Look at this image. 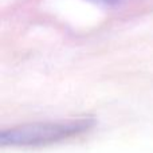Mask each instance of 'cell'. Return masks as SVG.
Returning a JSON list of instances; mask_svg holds the SVG:
<instances>
[{
    "label": "cell",
    "mask_w": 153,
    "mask_h": 153,
    "mask_svg": "<svg viewBox=\"0 0 153 153\" xmlns=\"http://www.w3.org/2000/svg\"><path fill=\"white\" fill-rule=\"evenodd\" d=\"M94 126L95 120L93 117L22 124L3 129L0 145L3 148H45L82 136Z\"/></svg>",
    "instance_id": "6da1fadb"
},
{
    "label": "cell",
    "mask_w": 153,
    "mask_h": 153,
    "mask_svg": "<svg viewBox=\"0 0 153 153\" xmlns=\"http://www.w3.org/2000/svg\"><path fill=\"white\" fill-rule=\"evenodd\" d=\"M86 1L93 3V4H97V5H105V7H109V5L118 4V3L122 1V0H86Z\"/></svg>",
    "instance_id": "7a4b0ae2"
}]
</instances>
